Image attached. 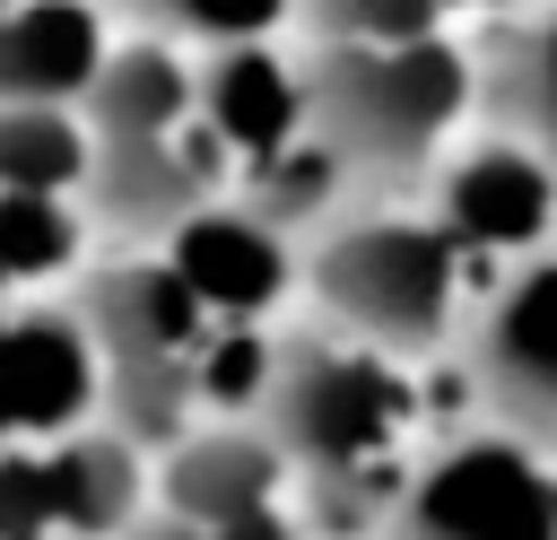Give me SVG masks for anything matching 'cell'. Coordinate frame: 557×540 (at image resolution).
Instances as JSON below:
<instances>
[{
	"instance_id": "cell-8",
	"label": "cell",
	"mask_w": 557,
	"mask_h": 540,
	"mask_svg": "<svg viewBox=\"0 0 557 540\" xmlns=\"http://www.w3.org/2000/svg\"><path fill=\"white\" fill-rule=\"evenodd\" d=\"M461 261H540V244L557 235V174L513 148V139H479L470 157H453L435 174V209H426Z\"/></svg>"
},
{
	"instance_id": "cell-17",
	"label": "cell",
	"mask_w": 557,
	"mask_h": 540,
	"mask_svg": "<svg viewBox=\"0 0 557 540\" xmlns=\"http://www.w3.org/2000/svg\"><path fill=\"white\" fill-rule=\"evenodd\" d=\"M0 192L61 200V209H70V192H87V122H78V105L0 113Z\"/></svg>"
},
{
	"instance_id": "cell-20",
	"label": "cell",
	"mask_w": 557,
	"mask_h": 540,
	"mask_svg": "<svg viewBox=\"0 0 557 540\" xmlns=\"http://www.w3.org/2000/svg\"><path fill=\"white\" fill-rule=\"evenodd\" d=\"M131 540H305L296 514H252V523H183V514H148Z\"/></svg>"
},
{
	"instance_id": "cell-14",
	"label": "cell",
	"mask_w": 557,
	"mask_h": 540,
	"mask_svg": "<svg viewBox=\"0 0 557 540\" xmlns=\"http://www.w3.org/2000/svg\"><path fill=\"white\" fill-rule=\"evenodd\" d=\"M35 462H44L52 540H131L148 523V462L113 427H78L61 444H35Z\"/></svg>"
},
{
	"instance_id": "cell-2",
	"label": "cell",
	"mask_w": 557,
	"mask_h": 540,
	"mask_svg": "<svg viewBox=\"0 0 557 540\" xmlns=\"http://www.w3.org/2000/svg\"><path fill=\"white\" fill-rule=\"evenodd\" d=\"M78 122H87V200L122 235H174L235 192V157L200 113L191 61L148 26H131V44L104 52Z\"/></svg>"
},
{
	"instance_id": "cell-11",
	"label": "cell",
	"mask_w": 557,
	"mask_h": 540,
	"mask_svg": "<svg viewBox=\"0 0 557 540\" xmlns=\"http://www.w3.org/2000/svg\"><path fill=\"white\" fill-rule=\"evenodd\" d=\"M287 462L278 444L244 418V427H191L165 470H157V514H183V523H252V514H287Z\"/></svg>"
},
{
	"instance_id": "cell-3",
	"label": "cell",
	"mask_w": 557,
	"mask_h": 540,
	"mask_svg": "<svg viewBox=\"0 0 557 540\" xmlns=\"http://www.w3.org/2000/svg\"><path fill=\"white\" fill-rule=\"evenodd\" d=\"M305 70V139L348 174L357 200L409 209V192L435 174V148L453 139L461 113H479V70L470 44L426 35V44H296Z\"/></svg>"
},
{
	"instance_id": "cell-5",
	"label": "cell",
	"mask_w": 557,
	"mask_h": 540,
	"mask_svg": "<svg viewBox=\"0 0 557 540\" xmlns=\"http://www.w3.org/2000/svg\"><path fill=\"white\" fill-rule=\"evenodd\" d=\"M461 244L426 218V209H392V200H357L339 209L313 244H305V287L322 305V322L374 357H435L461 331Z\"/></svg>"
},
{
	"instance_id": "cell-4",
	"label": "cell",
	"mask_w": 557,
	"mask_h": 540,
	"mask_svg": "<svg viewBox=\"0 0 557 540\" xmlns=\"http://www.w3.org/2000/svg\"><path fill=\"white\" fill-rule=\"evenodd\" d=\"M70 314L96 348V409L122 444H183L200 427V366L218 322L165 270V253H113L78 270Z\"/></svg>"
},
{
	"instance_id": "cell-19",
	"label": "cell",
	"mask_w": 557,
	"mask_h": 540,
	"mask_svg": "<svg viewBox=\"0 0 557 540\" xmlns=\"http://www.w3.org/2000/svg\"><path fill=\"white\" fill-rule=\"evenodd\" d=\"M296 35L322 44H426L444 35V9H409V0H348V9H305Z\"/></svg>"
},
{
	"instance_id": "cell-9",
	"label": "cell",
	"mask_w": 557,
	"mask_h": 540,
	"mask_svg": "<svg viewBox=\"0 0 557 540\" xmlns=\"http://www.w3.org/2000/svg\"><path fill=\"white\" fill-rule=\"evenodd\" d=\"M96 409V348L70 305H0V453L61 444Z\"/></svg>"
},
{
	"instance_id": "cell-1",
	"label": "cell",
	"mask_w": 557,
	"mask_h": 540,
	"mask_svg": "<svg viewBox=\"0 0 557 540\" xmlns=\"http://www.w3.org/2000/svg\"><path fill=\"white\" fill-rule=\"evenodd\" d=\"M252 427L278 444L322 531H392V505L418 470V383L400 357H374L339 331H287Z\"/></svg>"
},
{
	"instance_id": "cell-18",
	"label": "cell",
	"mask_w": 557,
	"mask_h": 540,
	"mask_svg": "<svg viewBox=\"0 0 557 540\" xmlns=\"http://www.w3.org/2000/svg\"><path fill=\"white\" fill-rule=\"evenodd\" d=\"M70 261H78V209L0 192V305H17V287L52 279Z\"/></svg>"
},
{
	"instance_id": "cell-7",
	"label": "cell",
	"mask_w": 557,
	"mask_h": 540,
	"mask_svg": "<svg viewBox=\"0 0 557 540\" xmlns=\"http://www.w3.org/2000/svg\"><path fill=\"white\" fill-rule=\"evenodd\" d=\"M461 357L496 435H522L548 453L557 444V253L496 270V287L461 322Z\"/></svg>"
},
{
	"instance_id": "cell-16",
	"label": "cell",
	"mask_w": 557,
	"mask_h": 540,
	"mask_svg": "<svg viewBox=\"0 0 557 540\" xmlns=\"http://www.w3.org/2000/svg\"><path fill=\"white\" fill-rule=\"evenodd\" d=\"M235 209H252L270 235L296 244L305 226L322 235L339 209H357V192H348V174H339L313 139H296V148H278L270 165H244V174H235Z\"/></svg>"
},
{
	"instance_id": "cell-10",
	"label": "cell",
	"mask_w": 557,
	"mask_h": 540,
	"mask_svg": "<svg viewBox=\"0 0 557 540\" xmlns=\"http://www.w3.org/2000/svg\"><path fill=\"white\" fill-rule=\"evenodd\" d=\"M165 270L191 287V305H200L209 322H261V314L296 287V244L270 235L252 209L218 200V209H200L191 226L165 235Z\"/></svg>"
},
{
	"instance_id": "cell-13",
	"label": "cell",
	"mask_w": 557,
	"mask_h": 540,
	"mask_svg": "<svg viewBox=\"0 0 557 540\" xmlns=\"http://www.w3.org/2000/svg\"><path fill=\"white\" fill-rule=\"evenodd\" d=\"M470 70H479V113L557 174V9L487 17L470 44Z\"/></svg>"
},
{
	"instance_id": "cell-15",
	"label": "cell",
	"mask_w": 557,
	"mask_h": 540,
	"mask_svg": "<svg viewBox=\"0 0 557 540\" xmlns=\"http://www.w3.org/2000/svg\"><path fill=\"white\" fill-rule=\"evenodd\" d=\"M104 17L61 0H0V113L26 105H87L104 70Z\"/></svg>"
},
{
	"instance_id": "cell-6",
	"label": "cell",
	"mask_w": 557,
	"mask_h": 540,
	"mask_svg": "<svg viewBox=\"0 0 557 540\" xmlns=\"http://www.w3.org/2000/svg\"><path fill=\"white\" fill-rule=\"evenodd\" d=\"M392 540H557V462L496 427L461 435L409 470Z\"/></svg>"
},
{
	"instance_id": "cell-12",
	"label": "cell",
	"mask_w": 557,
	"mask_h": 540,
	"mask_svg": "<svg viewBox=\"0 0 557 540\" xmlns=\"http://www.w3.org/2000/svg\"><path fill=\"white\" fill-rule=\"evenodd\" d=\"M200 78V113L218 131V148L244 165H270L278 148L305 139V70H296V44H244V52H218V61H191Z\"/></svg>"
}]
</instances>
